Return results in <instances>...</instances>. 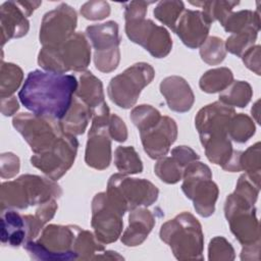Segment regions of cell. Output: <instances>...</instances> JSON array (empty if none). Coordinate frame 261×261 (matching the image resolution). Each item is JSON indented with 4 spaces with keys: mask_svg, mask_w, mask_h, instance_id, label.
<instances>
[{
    "mask_svg": "<svg viewBox=\"0 0 261 261\" xmlns=\"http://www.w3.org/2000/svg\"><path fill=\"white\" fill-rule=\"evenodd\" d=\"M77 85L72 74L36 69L28 74L18 98L32 113L60 120L72 104Z\"/></svg>",
    "mask_w": 261,
    "mask_h": 261,
    "instance_id": "1",
    "label": "cell"
},
{
    "mask_svg": "<svg viewBox=\"0 0 261 261\" xmlns=\"http://www.w3.org/2000/svg\"><path fill=\"white\" fill-rule=\"evenodd\" d=\"M260 186L245 173L240 176L236 190L227 196L224 214L231 232L242 245V260L260 259V226L254 204Z\"/></svg>",
    "mask_w": 261,
    "mask_h": 261,
    "instance_id": "2",
    "label": "cell"
},
{
    "mask_svg": "<svg viewBox=\"0 0 261 261\" xmlns=\"http://www.w3.org/2000/svg\"><path fill=\"white\" fill-rule=\"evenodd\" d=\"M62 195L60 186L53 179L39 175L23 174L1 185V210L27 209L42 205Z\"/></svg>",
    "mask_w": 261,
    "mask_h": 261,
    "instance_id": "3",
    "label": "cell"
},
{
    "mask_svg": "<svg viewBox=\"0 0 261 261\" xmlns=\"http://www.w3.org/2000/svg\"><path fill=\"white\" fill-rule=\"evenodd\" d=\"M160 239L167 244L177 260H202L204 236L198 219L189 212H181L163 223Z\"/></svg>",
    "mask_w": 261,
    "mask_h": 261,
    "instance_id": "4",
    "label": "cell"
},
{
    "mask_svg": "<svg viewBox=\"0 0 261 261\" xmlns=\"http://www.w3.org/2000/svg\"><path fill=\"white\" fill-rule=\"evenodd\" d=\"M91 61V47L86 37L77 32L57 46H43L38 55L39 65L46 71L64 73L85 71Z\"/></svg>",
    "mask_w": 261,
    "mask_h": 261,
    "instance_id": "5",
    "label": "cell"
},
{
    "mask_svg": "<svg viewBox=\"0 0 261 261\" xmlns=\"http://www.w3.org/2000/svg\"><path fill=\"white\" fill-rule=\"evenodd\" d=\"M77 228L76 225L49 224L37 241L28 242L23 248L36 260H76L74 246Z\"/></svg>",
    "mask_w": 261,
    "mask_h": 261,
    "instance_id": "6",
    "label": "cell"
},
{
    "mask_svg": "<svg viewBox=\"0 0 261 261\" xmlns=\"http://www.w3.org/2000/svg\"><path fill=\"white\" fill-rule=\"evenodd\" d=\"M106 194L110 202L124 213L152 205L157 200L159 191L147 179L132 178L119 172L110 176Z\"/></svg>",
    "mask_w": 261,
    "mask_h": 261,
    "instance_id": "7",
    "label": "cell"
},
{
    "mask_svg": "<svg viewBox=\"0 0 261 261\" xmlns=\"http://www.w3.org/2000/svg\"><path fill=\"white\" fill-rule=\"evenodd\" d=\"M181 190L193 201L197 213L209 217L214 213L215 203L218 198V187L212 180L210 168L196 160L186 166L182 173Z\"/></svg>",
    "mask_w": 261,
    "mask_h": 261,
    "instance_id": "8",
    "label": "cell"
},
{
    "mask_svg": "<svg viewBox=\"0 0 261 261\" xmlns=\"http://www.w3.org/2000/svg\"><path fill=\"white\" fill-rule=\"evenodd\" d=\"M12 124L27 141L34 154L51 150L64 134L59 120L34 113H19L14 116Z\"/></svg>",
    "mask_w": 261,
    "mask_h": 261,
    "instance_id": "9",
    "label": "cell"
},
{
    "mask_svg": "<svg viewBox=\"0 0 261 261\" xmlns=\"http://www.w3.org/2000/svg\"><path fill=\"white\" fill-rule=\"evenodd\" d=\"M154 75L155 70L149 63H135L110 80L107 88L108 97L118 107L130 108L137 103L142 90L152 82Z\"/></svg>",
    "mask_w": 261,
    "mask_h": 261,
    "instance_id": "10",
    "label": "cell"
},
{
    "mask_svg": "<svg viewBox=\"0 0 261 261\" xmlns=\"http://www.w3.org/2000/svg\"><path fill=\"white\" fill-rule=\"evenodd\" d=\"M86 35L95 49L94 62L96 68L102 72H111L116 69L120 60L118 24L110 20L89 25L86 29Z\"/></svg>",
    "mask_w": 261,
    "mask_h": 261,
    "instance_id": "11",
    "label": "cell"
},
{
    "mask_svg": "<svg viewBox=\"0 0 261 261\" xmlns=\"http://www.w3.org/2000/svg\"><path fill=\"white\" fill-rule=\"evenodd\" d=\"M125 33L132 42L141 45L156 58H163L171 51L172 41L167 30L145 16L125 18Z\"/></svg>",
    "mask_w": 261,
    "mask_h": 261,
    "instance_id": "12",
    "label": "cell"
},
{
    "mask_svg": "<svg viewBox=\"0 0 261 261\" xmlns=\"http://www.w3.org/2000/svg\"><path fill=\"white\" fill-rule=\"evenodd\" d=\"M79 142L75 136L64 133L56 145L42 154H34L31 163L49 178H60L73 164L76 157Z\"/></svg>",
    "mask_w": 261,
    "mask_h": 261,
    "instance_id": "13",
    "label": "cell"
},
{
    "mask_svg": "<svg viewBox=\"0 0 261 261\" xmlns=\"http://www.w3.org/2000/svg\"><path fill=\"white\" fill-rule=\"evenodd\" d=\"M123 212L110 202L106 192L95 195L92 201V227L104 245L115 242L121 234Z\"/></svg>",
    "mask_w": 261,
    "mask_h": 261,
    "instance_id": "14",
    "label": "cell"
},
{
    "mask_svg": "<svg viewBox=\"0 0 261 261\" xmlns=\"http://www.w3.org/2000/svg\"><path fill=\"white\" fill-rule=\"evenodd\" d=\"M45 223L35 215H21L18 212L7 209L1 215V242L10 247L24 246L35 240Z\"/></svg>",
    "mask_w": 261,
    "mask_h": 261,
    "instance_id": "15",
    "label": "cell"
},
{
    "mask_svg": "<svg viewBox=\"0 0 261 261\" xmlns=\"http://www.w3.org/2000/svg\"><path fill=\"white\" fill-rule=\"evenodd\" d=\"M76 21L74 9L65 3H61L44 15L40 29V43L43 46L62 44L75 33Z\"/></svg>",
    "mask_w": 261,
    "mask_h": 261,
    "instance_id": "16",
    "label": "cell"
},
{
    "mask_svg": "<svg viewBox=\"0 0 261 261\" xmlns=\"http://www.w3.org/2000/svg\"><path fill=\"white\" fill-rule=\"evenodd\" d=\"M109 116L92 118L86 146L85 161L88 166L103 170L111 162V137L108 129Z\"/></svg>",
    "mask_w": 261,
    "mask_h": 261,
    "instance_id": "17",
    "label": "cell"
},
{
    "mask_svg": "<svg viewBox=\"0 0 261 261\" xmlns=\"http://www.w3.org/2000/svg\"><path fill=\"white\" fill-rule=\"evenodd\" d=\"M141 141L144 151L152 159H161L166 156L170 146L177 137V125L169 116H161L159 122L153 127L141 132Z\"/></svg>",
    "mask_w": 261,
    "mask_h": 261,
    "instance_id": "18",
    "label": "cell"
},
{
    "mask_svg": "<svg viewBox=\"0 0 261 261\" xmlns=\"http://www.w3.org/2000/svg\"><path fill=\"white\" fill-rule=\"evenodd\" d=\"M210 25L211 22L202 11L185 9L179 16L173 32L187 47L196 49L207 39Z\"/></svg>",
    "mask_w": 261,
    "mask_h": 261,
    "instance_id": "19",
    "label": "cell"
},
{
    "mask_svg": "<svg viewBox=\"0 0 261 261\" xmlns=\"http://www.w3.org/2000/svg\"><path fill=\"white\" fill-rule=\"evenodd\" d=\"M234 113L232 107L219 101L200 109L195 118V125L200 139L213 134H227L228 122Z\"/></svg>",
    "mask_w": 261,
    "mask_h": 261,
    "instance_id": "20",
    "label": "cell"
},
{
    "mask_svg": "<svg viewBox=\"0 0 261 261\" xmlns=\"http://www.w3.org/2000/svg\"><path fill=\"white\" fill-rule=\"evenodd\" d=\"M92 112V118L110 115L108 105L104 99L102 82L91 71H83L75 92Z\"/></svg>",
    "mask_w": 261,
    "mask_h": 261,
    "instance_id": "21",
    "label": "cell"
},
{
    "mask_svg": "<svg viewBox=\"0 0 261 261\" xmlns=\"http://www.w3.org/2000/svg\"><path fill=\"white\" fill-rule=\"evenodd\" d=\"M160 92L172 111L184 113L193 107L195 96L188 82L178 75L165 77L160 84Z\"/></svg>",
    "mask_w": 261,
    "mask_h": 261,
    "instance_id": "22",
    "label": "cell"
},
{
    "mask_svg": "<svg viewBox=\"0 0 261 261\" xmlns=\"http://www.w3.org/2000/svg\"><path fill=\"white\" fill-rule=\"evenodd\" d=\"M1 43L27 35L30 23L19 1H8L1 5Z\"/></svg>",
    "mask_w": 261,
    "mask_h": 261,
    "instance_id": "23",
    "label": "cell"
},
{
    "mask_svg": "<svg viewBox=\"0 0 261 261\" xmlns=\"http://www.w3.org/2000/svg\"><path fill=\"white\" fill-rule=\"evenodd\" d=\"M156 223L154 214L146 208L139 207L130 211L128 226L121 236V243L127 247L141 245Z\"/></svg>",
    "mask_w": 261,
    "mask_h": 261,
    "instance_id": "24",
    "label": "cell"
},
{
    "mask_svg": "<svg viewBox=\"0 0 261 261\" xmlns=\"http://www.w3.org/2000/svg\"><path fill=\"white\" fill-rule=\"evenodd\" d=\"M90 119H92V112L88 106L79 98H73L71 106L59 123L64 133L77 136L85 133Z\"/></svg>",
    "mask_w": 261,
    "mask_h": 261,
    "instance_id": "25",
    "label": "cell"
},
{
    "mask_svg": "<svg viewBox=\"0 0 261 261\" xmlns=\"http://www.w3.org/2000/svg\"><path fill=\"white\" fill-rule=\"evenodd\" d=\"M223 29L231 34H239L248 30H260V16L258 11L241 10L230 12L221 22Z\"/></svg>",
    "mask_w": 261,
    "mask_h": 261,
    "instance_id": "26",
    "label": "cell"
},
{
    "mask_svg": "<svg viewBox=\"0 0 261 261\" xmlns=\"http://www.w3.org/2000/svg\"><path fill=\"white\" fill-rule=\"evenodd\" d=\"M233 82V74L227 67H217L206 71L200 79L199 86L203 92L212 94L224 91Z\"/></svg>",
    "mask_w": 261,
    "mask_h": 261,
    "instance_id": "27",
    "label": "cell"
},
{
    "mask_svg": "<svg viewBox=\"0 0 261 261\" xmlns=\"http://www.w3.org/2000/svg\"><path fill=\"white\" fill-rule=\"evenodd\" d=\"M253 95L249 83L244 81L232 82L224 91L219 94V102L230 107H245Z\"/></svg>",
    "mask_w": 261,
    "mask_h": 261,
    "instance_id": "28",
    "label": "cell"
},
{
    "mask_svg": "<svg viewBox=\"0 0 261 261\" xmlns=\"http://www.w3.org/2000/svg\"><path fill=\"white\" fill-rule=\"evenodd\" d=\"M114 164L123 174L140 173L143 170L141 158L132 146H119L114 152Z\"/></svg>",
    "mask_w": 261,
    "mask_h": 261,
    "instance_id": "29",
    "label": "cell"
},
{
    "mask_svg": "<svg viewBox=\"0 0 261 261\" xmlns=\"http://www.w3.org/2000/svg\"><path fill=\"white\" fill-rule=\"evenodd\" d=\"M23 79L21 68L13 63L1 62L0 71V96L6 98L12 96V94L18 89Z\"/></svg>",
    "mask_w": 261,
    "mask_h": 261,
    "instance_id": "30",
    "label": "cell"
},
{
    "mask_svg": "<svg viewBox=\"0 0 261 261\" xmlns=\"http://www.w3.org/2000/svg\"><path fill=\"white\" fill-rule=\"evenodd\" d=\"M254 121L244 113H234L227 125V136L237 143L247 142L255 134Z\"/></svg>",
    "mask_w": 261,
    "mask_h": 261,
    "instance_id": "31",
    "label": "cell"
},
{
    "mask_svg": "<svg viewBox=\"0 0 261 261\" xmlns=\"http://www.w3.org/2000/svg\"><path fill=\"white\" fill-rule=\"evenodd\" d=\"M241 167L246 171V174L256 185L260 186V170H261V157H260V143L257 142L249 147L241 154Z\"/></svg>",
    "mask_w": 261,
    "mask_h": 261,
    "instance_id": "32",
    "label": "cell"
},
{
    "mask_svg": "<svg viewBox=\"0 0 261 261\" xmlns=\"http://www.w3.org/2000/svg\"><path fill=\"white\" fill-rule=\"evenodd\" d=\"M193 5L203 8V13L208 20L212 23L215 20H219L220 23L232 12V8L238 5V1H196L190 2Z\"/></svg>",
    "mask_w": 261,
    "mask_h": 261,
    "instance_id": "33",
    "label": "cell"
},
{
    "mask_svg": "<svg viewBox=\"0 0 261 261\" xmlns=\"http://www.w3.org/2000/svg\"><path fill=\"white\" fill-rule=\"evenodd\" d=\"M182 166L174 157H163L156 163L154 170L156 175L166 184H176L181 177L185 170Z\"/></svg>",
    "mask_w": 261,
    "mask_h": 261,
    "instance_id": "34",
    "label": "cell"
},
{
    "mask_svg": "<svg viewBox=\"0 0 261 261\" xmlns=\"http://www.w3.org/2000/svg\"><path fill=\"white\" fill-rule=\"evenodd\" d=\"M200 56L209 65H217L226 56V49L222 39L218 37H208L200 46Z\"/></svg>",
    "mask_w": 261,
    "mask_h": 261,
    "instance_id": "35",
    "label": "cell"
},
{
    "mask_svg": "<svg viewBox=\"0 0 261 261\" xmlns=\"http://www.w3.org/2000/svg\"><path fill=\"white\" fill-rule=\"evenodd\" d=\"M184 10L185 6L181 1H161L154 8V15L159 21L173 31Z\"/></svg>",
    "mask_w": 261,
    "mask_h": 261,
    "instance_id": "36",
    "label": "cell"
},
{
    "mask_svg": "<svg viewBox=\"0 0 261 261\" xmlns=\"http://www.w3.org/2000/svg\"><path fill=\"white\" fill-rule=\"evenodd\" d=\"M160 112L151 105H139L130 112V119L141 132L147 130L156 125L161 119Z\"/></svg>",
    "mask_w": 261,
    "mask_h": 261,
    "instance_id": "37",
    "label": "cell"
},
{
    "mask_svg": "<svg viewBox=\"0 0 261 261\" xmlns=\"http://www.w3.org/2000/svg\"><path fill=\"white\" fill-rule=\"evenodd\" d=\"M258 32L257 30H248L239 34H232L224 43L226 51L241 57L254 45Z\"/></svg>",
    "mask_w": 261,
    "mask_h": 261,
    "instance_id": "38",
    "label": "cell"
},
{
    "mask_svg": "<svg viewBox=\"0 0 261 261\" xmlns=\"http://www.w3.org/2000/svg\"><path fill=\"white\" fill-rule=\"evenodd\" d=\"M208 259L210 261H230L234 259V250L223 237L213 238L208 247Z\"/></svg>",
    "mask_w": 261,
    "mask_h": 261,
    "instance_id": "39",
    "label": "cell"
},
{
    "mask_svg": "<svg viewBox=\"0 0 261 261\" xmlns=\"http://www.w3.org/2000/svg\"><path fill=\"white\" fill-rule=\"evenodd\" d=\"M81 14L91 20H100L110 14V6L106 1H89L81 7Z\"/></svg>",
    "mask_w": 261,
    "mask_h": 261,
    "instance_id": "40",
    "label": "cell"
},
{
    "mask_svg": "<svg viewBox=\"0 0 261 261\" xmlns=\"http://www.w3.org/2000/svg\"><path fill=\"white\" fill-rule=\"evenodd\" d=\"M19 158L13 153L1 154V177L10 178L19 171Z\"/></svg>",
    "mask_w": 261,
    "mask_h": 261,
    "instance_id": "41",
    "label": "cell"
},
{
    "mask_svg": "<svg viewBox=\"0 0 261 261\" xmlns=\"http://www.w3.org/2000/svg\"><path fill=\"white\" fill-rule=\"evenodd\" d=\"M108 129L111 139L117 142H124L127 139V128L123 120L116 114H111L108 120Z\"/></svg>",
    "mask_w": 261,
    "mask_h": 261,
    "instance_id": "42",
    "label": "cell"
},
{
    "mask_svg": "<svg viewBox=\"0 0 261 261\" xmlns=\"http://www.w3.org/2000/svg\"><path fill=\"white\" fill-rule=\"evenodd\" d=\"M245 65L256 74H260V46H252L242 56Z\"/></svg>",
    "mask_w": 261,
    "mask_h": 261,
    "instance_id": "43",
    "label": "cell"
},
{
    "mask_svg": "<svg viewBox=\"0 0 261 261\" xmlns=\"http://www.w3.org/2000/svg\"><path fill=\"white\" fill-rule=\"evenodd\" d=\"M171 156L174 157L185 167L191 162L199 159V155L188 146H178L173 148L171 150Z\"/></svg>",
    "mask_w": 261,
    "mask_h": 261,
    "instance_id": "44",
    "label": "cell"
},
{
    "mask_svg": "<svg viewBox=\"0 0 261 261\" xmlns=\"http://www.w3.org/2000/svg\"><path fill=\"white\" fill-rule=\"evenodd\" d=\"M19 108L18 102L14 96L1 98V112L5 116L13 115Z\"/></svg>",
    "mask_w": 261,
    "mask_h": 261,
    "instance_id": "45",
    "label": "cell"
},
{
    "mask_svg": "<svg viewBox=\"0 0 261 261\" xmlns=\"http://www.w3.org/2000/svg\"><path fill=\"white\" fill-rule=\"evenodd\" d=\"M252 114L254 116H256V121L258 122L259 121V117H258V115H259V100L252 107Z\"/></svg>",
    "mask_w": 261,
    "mask_h": 261,
    "instance_id": "46",
    "label": "cell"
}]
</instances>
